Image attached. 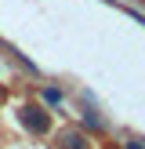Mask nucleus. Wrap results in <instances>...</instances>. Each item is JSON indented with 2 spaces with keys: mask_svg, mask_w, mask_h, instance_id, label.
Segmentation results:
<instances>
[{
  "mask_svg": "<svg viewBox=\"0 0 145 149\" xmlns=\"http://www.w3.org/2000/svg\"><path fill=\"white\" fill-rule=\"evenodd\" d=\"M18 120L26 124V127L33 131V135H47V131H51V116L44 113L40 106H26V109L18 113Z\"/></svg>",
  "mask_w": 145,
  "mask_h": 149,
  "instance_id": "f257e3e1",
  "label": "nucleus"
},
{
  "mask_svg": "<svg viewBox=\"0 0 145 149\" xmlns=\"http://www.w3.org/2000/svg\"><path fill=\"white\" fill-rule=\"evenodd\" d=\"M44 102H51V106H58V102H62V91H58V87H44Z\"/></svg>",
  "mask_w": 145,
  "mask_h": 149,
  "instance_id": "7ed1b4c3",
  "label": "nucleus"
},
{
  "mask_svg": "<svg viewBox=\"0 0 145 149\" xmlns=\"http://www.w3.org/2000/svg\"><path fill=\"white\" fill-rule=\"evenodd\" d=\"M58 146H62V149H91V146H87V135H84V131H62V138H58Z\"/></svg>",
  "mask_w": 145,
  "mask_h": 149,
  "instance_id": "f03ea898",
  "label": "nucleus"
},
{
  "mask_svg": "<svg viewBox=\"0 0 145 149\" xmlns=\"http://www.w3.org/2000/svg\"><path fill=\"white\" fill-rule=\"evenodd\" d=\"M123 149H145V142H142V138H130V142L123 146Z\"/></svg>",
  "mask_w": 145,
  "mask_h": 149,
  "instance_id": "20e7f679",
  "label": "nucleus"
},
{
  "mask_svg": "<svg viewBox=\"0 0 145 149\" xmlns=\"http://www.w3.org/2000/svg\"><path fill=\"white\" fill-rule=\"evenodd\" d=\"M0 98H4V91H0Z\"/></svg>",
  "mask_w": 145,
  "mask_h": 149,
  "instance_id": "39448f33",
  "label": "nucleus"
}]
</instances>
